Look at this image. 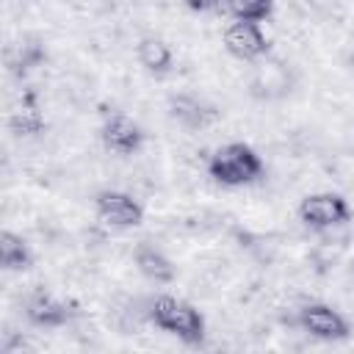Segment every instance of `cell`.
I'll use <instances>...</instances> for the list:
<instances>
[{
  "label": "cell",
  "instance_id": "12",
  "mask_svg": "<svg viewBox=\"0 0 354 354\" xmlns=\"http://www.w3.org/2000/svg\"><path fill=\"white\" fill-rule=\"evenodd\" d=\"M133 263H136L138 274L155 285H169L177 277V266L152 243H138L133 252Z\"/></svg>",
  "mask_w": 354,
  "mask_h": 354
},
{
  "label": "cell",
  "instance_id": "8",
  "mask_svg": "<svg viewBox=\"0 0 354 354\" xmlns=\"http://www.w3.org/2000/svg\"><path fill=\"white\" fill-rule=\"evenodd\" d=\"M166 108H169V116L177 124H183L185 130H205V127L216 124L218 116H221V111L210 100H205L199 94H191V91L171 94Z\"/></svg>",
  "mask_w": 354,
  "mask_h": 354
},
{
  "label": "cell",
  "instance_id": "2",
  "mask_svg": "<svg viewBox=\"0 0 354 354\" xmlns=\"http://www.w3.org/2000/svg\"><path fill=\"white\" fill-rule=\"evenodd\" d=\"M207 174L227 185V188H241V185H252L263 177V158L243 141H230L221 144L210 160H207Z\"/></svg>",
  "mask_w": 354,
  "mask_h": 354
},
{
  "label": "cell",
  "instance_id": "17",
  "mask_svg": "<svg viewBox=\"0 0 354 354\" xmlns=\"http://www.w3.org/2000/svg\"><path fill=\"white\" fill-rule=\"evenodd\" d=\"M180 3L194 14H210V11H218L224 6V0H180Z\"/></svg>",
  "mask_w": 354,
  "mask_h": 354
},
{
  "label": "cell",
  "instance_id": "14",
  "mask_svg": "<svg viewBox=\"0 0 354 354\" xmlns=\"http://www.w3.org/2000/svg\"><path fill=\"white\" fill-rule=\"evenodd\" d=\"M47 61V47L39 41V39H28V41H19L17 47L8 50L6 55V64H8V72L14 77H25L30 75L36 66H41Z\"/></svg>",
  "mask_w": 354,
  "mask_h": 354
},
{
  "label": "cell",
  "instance_id": "16",
  "mask_svg": "<svg viewBox=\"0 0 354 354\" xmlns=\"http://www.w3.org/2000/svg\"><path fill=\"white\" fill-rule=\"evenodd\" d=\"M224 11L232 19L266 22L274 14V0H224Z\"/></svg>",
  "mask_w": 354,
  "mask_h": 354
},
{
  "label": "cell",
  "instance_id": "4",
  "mask_svg": "<svg viewBox=\"0 0 354 354\" xmlns=\"http://www.w3.org/2000/svg\"><path fill=\"white\" fill-rule=\"evenodd\" d=\"M296 326L301 332H307L310 337L324 340V343H337V340H346L351 335L348 321L332 304H324V301L301 304L296 313Z\"/></svg>",
  "mask_w": 354,
  "mask_h": 354
},
{
  "label": "cell",
  "instance_id": "9",
  "mask_svg": "<svg viewBox=\"0 0 354 354\" xmlns=\"http://www.w3.org/2000/svg\"><path fill=\"white\" fill-rule=\"evenodd\" d=\"M75 315V307L58 296H53L44 288H36L28 299H25V318L39 326V329H58L66 326Z\"/></svg>",
  "mask_w": 354,
  "mask_h": 354
},
{
  "label": "cell",
  "instance_id": "11",
  "mask_svg": "<svg viewBox=\"0 0 354 354\" xmlns=\"http://www.w3.org/2000/svg\"><path fill=\"white\" fill-rule=\"evenodd\" d=\"M263 61V58H260ZM290 91V72L282 61H263L252 77V94L260 100H277Z\"/></svg>",
  "mask_w": 354,
  "mask_h": 354
},
{
  "label": "cell",
  "instance_id": "7",
  "mask_svg": "<svg viewBox=\"0 0 354 354\" xmlns=\"http://www.w3.org/2000/svg\"><path fill=\"white\" fill-rule=\"evenodd\" d=\"M224 50L238 61H260L268 55L271 41H268L260 22L232 19L224 28Z\"/></svg>",
  "mask_w": 354,
  "mask_h": 354
},
{
  "label": "cell",
  "instance_id": "3",
  "mask_svg": "<svg viewBox=\"0 0 354 354\" xmlns=\"http://www.w3.org/2000/svg\"><path fill=\"white\" fill-rule=\"evenodd\" d=\"M351 218V205L337 191L307 194L299 202V221L310 230H332Z\"/></svg>",
  "mask_w": 354,
  "mask_h": 354
},
{
  "label": "cell",
  "instance_id": "1",
  "mask_svg": "<svg viewBox=\"0 0 354 354\" xmlns=\"http://www.w3.org/2000/svg\"><path fill=\"white\" fill-rule=\"evenodd\" d=\"M147 318L174 335L177 340H183L185 346H202L205 343V335H207V324H205V315L185 299H177V296H155L149 301V310H147Z\"/></svg>",
  "mask_w": 354,
  "mask_h": 354
},
{
  "label": "cell",
  "instance_id": "5",
  "mask_svg": "<svg viewBox=\"0 0 354 354\" xmlns=\"http://www.w3.org/2000/svg\"><path fill=\"white\" fill-rule=\"evenodd\" d=\"M94 213L102 224L113 230H133L144 221V207L138 199H133L127 191L102 188L94 194Z\"/></svg>",
  "mask_w": 354,
  "mask_h": 354
},
{
  "label": "cell",
  "instance_id": "13",
  "mask_svg": "<svg viewBox=\"0 0 354 354\" xmlns=\"http://www.w3.org/2000/svg\"><path fill=\"white\" fill-rule=\"evenodd\" d=\"M44 127H47V122H44V116H41V111L36 105V94L33 91L22 94L19 108L8 116V130L17 138H33V136H41Z\"/></svg>",
  "mask_w": 354,
  "mask_h": 354
},
{
  "label": "cell",
  "instance_id": "15",
  "mask_svg": "<svg viewBox=\"0 0 354 354\" xmlns=\"http://www.w3.org/2000/svg\"><path fill=\"white\" fill-rule=\"evenodd\" d=\"M0 266L6 271H28L33 266L30 246L22 241V235L3 230L0 232Z\"/></svg>",
  "mask_w": 354,
  "mask_h": 354
},
{
  "label": "cell",
  "instance_id": "6",
  "mask_svg": "<svg viewBox=\"0 0 354 354\" xmlns=\"http://www.w3.org/2000/svg\"><path fill=\"white\" fill-rule=\"evenodd\" d=\"M100 141L108 152L127 158L144 147L147 133L133 116H127L122 111H111V113H105V119L100 124Z\"/></svg>",
  "mask_w": 354,
  "mask_h": 354
},
{
  "label": "cell",
  "instance_id": "10",
  "mask_svg": "<svg viewBox=\"0 0 354 354\" xmlns=\"http://www.w3.org/2000/svg\"><path fill=\"white\" fill-rule=\"evenodd\" d=\"M136 58H138V64L144 66V72L152 75V77H163V75H169L171 66H174V53H171L169 41L160 39V36H155V33H147V36L138 39V44H136Z\"/></svg>",
  "mask_w": 354,
  "mask_h": 354
}]
</instances>
